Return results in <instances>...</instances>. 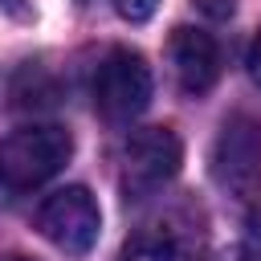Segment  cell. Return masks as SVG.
Wrapping results in <instances>:
<instances>
[{
  "label": "cell",
  "mask_w": 261,
  "mask_h": 261,
  "mask_svg": "<svg viewBox=\"0 0 261 261\" xmlns=\"http://www.w3.org/2000/svg\"><path fill=\"white\" fill-rule=\"evenodd\" d=\"M204 16H212V20H228L232 12H237V0H192Z\"/></svg>",
  "instance_id": "cell-9"
},
{
  "label": "cell",
  "mask_w": 261,
  "mask_h": 261,
  "mask_svg": "<svg viewBox=\"0 0 261 261\" xmlns=\"http://www.w3.org/2000/svg\"><path fill=\"white\" fill-rule=\"evenodd\" d=\"M151 102V69L135 49H110L94 69V106L110 122H130Z\"/></svg>",
  "instance_id": "cell-4"
},
{
  "label": "cell",
  "mask_w": 261,
  "mask_h": 261,
  "mask_svg": "<svg viewBox=\"0 0 261 261\" xmlns=\"http://www.w3.org/2000/svg\"><path fill=\"white\" fill-rule=\"evenodd\" d=\"M73 155V135L57 122H33L0 139V188L33 192L53 179Z\"/></svg>",
  "instance_id": "cell-1"
},
{
  "label": "cell",
  "mask_w": 261,
  "mask_h": 261,
  "mask_svg": "<svg viewBox=\"0 0 261 261\" xmlns=\"http://www.w3.org/2000/svg\"><path fill=\"white\" fill-rule=\"evenodd\" d=\"M90 4V0H86ZM114 4V12L122 16V20H130V24H139V20H147L151 12H155V0H110Z\"/></svg>",
  "instance_id": "cell-8"
},
{
  "label": "cell",
  "mask_w": 261,
  "mask_h": 261,
  "mask_svg": "<svg viewBox=\"0 0 261 261\" xmlns=\"http://www.w3.org/2000/svg\"><path fill=\"white\" fill-rule=\"evenodd\" d=\"M179 159H184V147L171 126L130 130V139L122 143V171H118L126 200H147L163 184H171L179 171Z\"/></svg>",
  "instance_id": "cell-2"
},
{
  "label": "cell",
  "mask_w": 261,
  "mask_h": 261,
  "mask_svg": "<svg viewBox=\"0 0 261 261\" xmlns=\"http://www.w3.org/2000/svg\"><path fill=\"white\" fill-rule=\"evenodd\" d=\"M118 261H204V249L179 224H147L122 245Z\"/></svg>",
  "instance_id": "cell-7"
},
{
  "label": "cell",
  "mask_w": 261,
  "mask_h": 261,
  "mask_svg": "<svg viewBox=\"0 0 261 261\" xmlns=\"http://www.w3.org/2000/svg\"><path fill=\"white\" fill-rule=\"evenodd\" d=\"M212 179L237 196L253 200L261 192V122L249 114H228L212 143Z\"/></svg>",
  "instance_id": "cell-3"
},
{
  "label": "cell",
  "mask_w": 261,
  "mask_h": 261,
  "mask_svg": "<svg viewBox=\"0 0 261 261\" xmlns=\"http://www.w3.org/2000/svg\"><path fill=\"white\" fill-rule=\"evenodd\" d=\"M245 65H249V77L261 86V33L253 37V45H249V61H245Z\"/></svg>",
  "instance_id": "cell-10"
},
{
  "label": "cell",
  "mask_w": 261,
  "mask_h": 261,
  "mask_svg": "<svg viewBox=\"0 0 261 261\" xmlns=\"http://www.w3.org/2000/svg\"><path fill=\"white\" fill-rule=\"evenodd\" d=\"M171 65H175L184 94H208L220 77V49L204 29L179 24L171 33Z\"/></svg>",
  "instance_id": "cell-6"
},
{
  "label": "cell",
  "mask_w": 261,
  "mask_h": 261,
  "mask_svg": "<svg viewBox=\"0 0 261 261\" xmlns=\"http://www.w3.org/2000/svg\"><path fill=\"white\" fill-rule=\"evenodd\" d=\"M37 228L61 253L82 257V253L94 249L98 228H102V216H98V204H94V196L86 188H61V192H53L37 208Z\"/></svg>",
  "instance_id": "cell-5"
},
{
  "label": "cell",
  "mask_w": 261,
  "mask_h": 261,
  "mask_svg": "<svg viewBox=\"0 0 261 261\" xmlns=\"http://www.w3.org/2000/svg\"><path fill=\"white\" fill-rule=\"evenodd\" d=\"M0 8H8V12H24V0H0Z\"/></svg>",
  "instance_id": "cell-11"
},
{
  "label": "cell",
  "mask_w": 261,
  "mask_h": 261,
  "mask_svg": "<svg viewBox=\"0 0 261 261\" xmlns=\"http://www.w3.org/2000/svg\"><path fill=\"white\" fill-rule=\"evenodd\" d=\"M0 261H33V257H20V253H4Z\"/></svg>",
  "instance_id": "cell-12"
}]
</instances>
